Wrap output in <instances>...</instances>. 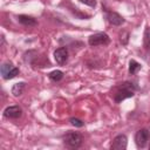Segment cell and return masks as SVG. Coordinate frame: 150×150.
I'll use <instances>...</instances> for the list:
<instances>
[{"mask_svg":"<svg viewBox=\"0 0 150 150\" xmlns=\"http://www.w3.org/2000/svg\"><path fill=\"white\" fill-rule=\"evenodd\" d=\"M137 90V87L132 82H123L117 88V91L115 94V102L120 103L123 100L128 97H132L135 95V91Z\"/></svg>","mask_w":150,"mask_h":150,"instance_id":"cell-1","label":"cell"},{"mask_svg":"<svg viewBox=\"0 0 150 150\" xmlns=\"http://www.w3.org/2000/svg\"><path fill=\"white\" fill-rule=\"evenodd\" d=\"M63 144L70 149H77L82 144V136L79 132L70 131L63 136Z\"/></svg>","mask_w":150,"mask_h":150,"instance_id":"cell-2","label":"cell"},{"mask_svg":"<svg viewBox=\"0 0 150 150\" xmlns=\"http://www.w3.org/2000/svg\"><path fill=\"white\" fill-rule=\"evenodd\" d=\"M110 42V38L108 36V34L100 32V33H95L93 35L89 36L88 39V43L91 47H96V46H105Z\"/></svg>","mask_w":150,"mask_h":150,"instance_id":"cell-3","label":"cell"},{"mask_svg":"<svg viewBox=\"0 0 150 150\" xmlns=\"http://www.w3.org/2000/svg\"><path fill=\"white\" fill-rule=\"evenodd\" d=\"M0 71H1V75H2V77L5 80H11V79L15 77L16 75H19V68H16L9 61H7V62L1 64Z\"/></svg>","mask_w":150,"mask_h":150,"instance_id":"cell-4","label":"cell"},{"mask_svg":"<svg viewBox=\"0 0 150 150\" xmlns=\"http://www.w3.org/2000/svg\"><path fill=\"white\" fill-rule=\"evenodd\" d=\"M149 137H150V132L148 129H141L136 132L135 135V143L137 145V148L142 149L146 145L148 141H149Z\"/></svg>","mask_w":150,"mask_h":150,"instance_id":"cell-5","label":"cell"},{"mask_svg":"<svg viewBox=\"0 0 150 150\" xmlns=\"http://www.w3.org/2000/svg\"><path fill=\"white\" fill-rule=\"evenodd\" d=\"M127 143H128L127 136L123 134H120L114 138L110 148L111 150H124L127 148Z\"/></svg>","mask_w":150,"mask_h":150,"instance_id":"cell-6","label":"cell"},{"mask_svg":"<svg viewBox=\"0 0 150 150\" xmlns=\"http://www.w3.org/2000/svg\"><path fill=\"white\" fill-rule=\"evenodd\" d=\"M54 59L56 63L64 64L68 61V49L66 47H60L54 52Z\"/></svg>","mask_w":150,"mask_h":150,"instance_id":"cell-7","label":"cell"},{"mask_svg":"<svg viewBox=\"0 0 150 150\" xmlns=\"http://www.w3.org/2000/svg\"><path fill=\"white\" fill-rule=\"evenodd\" d=\"M22 115V109L19 105H11L4 110V116L6 118H19Z\"/></svg>","mask_w":150,"mask_h":150,"instance_id":"cell-8","label":"cell"},{"mask_svg":"<svg viewBox=\"0 0 150 150\" xmlns=\"http://www.w3.org/2000/svg\"><path fill=\"white\" fill-rule=\"evenodd\" d=\"M105 18H107V20L111 23V25H114V26H121L123 22H124V19H123V16H121L118 13H116V12H107L105 13Z\"/></svg>","mask_w":150,"mask_h":150,"instance_id":"cell-9","label":"cell"},{"mask_svg":"<svg viewBox=\"0 0 150 150\" xmlns=\"http://www.w3.org/2000/svg\"><path fill=\"white\" fill-rule=\"evenodd\" d=\"M18 21L20 23H22L23 26H28V27H32V26H36L38 25V22H36V20L34 18H32L29 15H23V14L18 15Z\"/></svg>","mask_w":150,"mask_h":150,"instance_id":"cell-10","label":"cell"},{"mask_svg":"<svg viewBox=\"0 0 150 150\" xmlns=\"http://www.w3.org/2000/svg\"><path fill=\"white\" fill-rule=\"evenodd\" d=\"M25 86L26 83L25 82H19V83H15L12 88V94L14 96H20L22 93H23V89H25Z\"/></svg>","mask_w":150,"mask_h":150,"instance_id":"cell-11","label":"cell"},{"mask_svg":"<svg viewBox=\"0 0 150 150\" xmlns=\"http://www.w3.org/2000/svg\"><path fill=\"white\" fill-rule=\"evenodd\" d=\"M141 68H142V66H141L137 61H135V60H130V61H129V73H130L131 75L136 74Z\"/></svg>","mask_w":150,"mask_h":150,"instance_id":"cell-12","label":"cell"},{"mask_svg":"<svg viewBox=\"0 0 150 150\" xmlns=\"http://www.w3.org/2000/svg\"><path fill=\"white\" fill-rule=\"evenodd\" d=\"M143 43L146 49H150V27L146 26L144 30V36H143Z\"/></svg>","mask_w":150,"mask_h":150,"instance_id":"cell-13","label":"cell"},{"mask_svg":"<svg viewBox=\"0 0 150 150\" xmlns=\"http://www.w3.org/2000/svg\"><path fill=\"white\" fill-rule=\"evenodd\" d=\"M48 77H49L52 81L57 82V81L62 80V77H63V73H62L61 70H54V71H52V73L48 75Z\"/></svg>","mask_w":150,"mask_h":150,"instance_id":"cell-14","label":"cell"},{"mask_svg":"<svg viewBox=\"0 0 150 150\" xmlns=\"http://www.w3.org/2000/svg\"><path fill=\"white\" fill-rule=\"evenodd\" d=\"M69 122H70L74 127H77V128H81V127L84 125V122H83L82 120H80V118H76V117H71V118L69 120Z\"/></svg>","mask_w":150,"mask_h":150,"instance_id":"cell-15","label":"cell"},{"mask_svg":"<svg viewBox=\"0 0 150 150\" xmlns=\"http://www.w3.org/2000/svg\"><path fill=\"white\" fill-rule=\"evenodd\" d=\"M82 4H84V5H88V6H90V7H95L96 6V0H80Z\"/></svg>","mask_w":150,"mask_h":150,"instance_id":"cell-16","label":"cell"},{"mask_svg":"<svg viewBox=\"0 0 150 150\" xmlns=\"http://www.w3.org/2000/svg\"><path fill=\"white\" fill-rule=\"evenodd\" d=\"M120 36H121L120 40H121L122 45H127V43H128V39H129V33L124 32V36H122V35H120Z\"/></svg>","mask_w":150,"mask_h":150,"instance_id":"cell-17","label":"cell"},{"mask_svg":"<svg viewBox=\"0 0 150 150\" xmlns=\"http://www.w3.org/2000/svg\"><path fill=\"white\" fill-rule=\"evenodd\" d=\"M149 149H150V145H149Z\"/></svg>","mask_w":150,"mask_h":150,"instance_id":"cell-18","label":"cell"}]
</instances>
